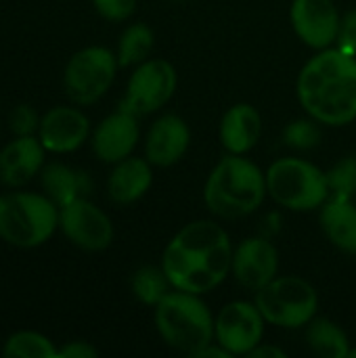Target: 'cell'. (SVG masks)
<instances>
[{"label": "cell", "instance_id": "ac0fdd59", "mask_svg": "<svg viewBox=\"0 0 356 358\" xmlns=\"http://www.w3.org/2000/svg\"><path fill=\"white\" fill-rule=\"evenodd\" d=\"M262 134V117L250 103H235L220 120L218 136L227 153L245 155L250 153Z\"/></svg>", "mask_w": 356, "mask_h": 358}, {"label": "cell", "instance_id": "ffe728a7", "mask_svg": "<svg viewBox=\"0 0 356 358\" xmlns=\"http://www.w3.org/2000/svg\"><path fill=\"white\" fill-rule=\"evenodd\" d=\"M319 224L327 241L344 254L356 256L355 199H327L321 206Z\"/></svg>", "mask_w": 356, "mask_h": 358}, {"label": "cell", "instance_id": "8992f818", "mask_svg": "<svg viewBox=\"0 0 356 358\" xmlns=\"http://www.w3.org/2000/svg\"><path fill=\"white\" fill-rule=\"evenodd\" d=\"M269 197L292 212H313L329 199L327 178L321 168L302 157H281L266 168Z\"/></svg>", "mask_w": 356, "mask_h": 358}, {"label": "cell", "instance_id": "484cf974", "mask_svg": "<svg viewBox=\"0 0 356 358\" xmlns=\"http://www.w3.org/2000/svg\"><path fill=\"white\" fill-rule=\"evenodd\" d=\"M327 189L332 199H355L356 195V157L348 155L334 164L327 172Z\"/></svg>", "mask_w": 356, "mask_h": 358}, {"label": "cell", "instance_id": "7402d4cb", "mask_svg": "<svg viewBox=\"0 0 356 358\" xmlns=\"http://www.w3.org/2000/svg\"><path fill=\"white\" fill-rule=\"evenodd\" d=\"M306 344L317 357L323 358H348L350 352L346 331L327 317H315L306 325Z\"/></svg>", "mask_w": 356, "mask_h": 358}, {"label": "cell", "instance_id": "d6986e66", "mask_svg": "<svg viewBox=\"0 0 356 358\" xmlns=\"http://www.w3.org/2000/svg\"><path fill=\"white\" fill-rule=\"evenodd\" d=\"M153 185V164L147 157H126L115 164L107 180L109 199L118 206H130L147 195Z\"/></svg>", "mask_w": 356, "mask_h": 358}, {"label": "cell", "instance_id": "4fadbf2b", "mask_svg": "<svg viewBox=\"0 0 356 358\" xmlns=\"http://www.w3.org/2000/svg\"><path fill=\"white\" fill-rule=\"evenodd\" d=\"M231 275L241 287L256 294L279 275L277 248L264 237L243 239L233 252Z\"/></svg>", "mask_w": 356, "mask_h": 358}, {"label": "cell", "instance_id": "9a60e30c", "mask_svg": "<svg viewBox=\"0 0 356 358\" xmlns=\"http://www.w3.org/2000/svg\"><path fill=\"white\" fill-rule=\"evenodd\" d=\"M90 122L78 107H52L40 117L38 138L50 153H71L84 145Z\"/></svg>", "mask_w": 356, "mask_h": 358}, {"label": "cell", "instance_id": "3957f363", "mask_svg": "<svg viewBox=\"0 0 356 358\" xmlns=\"http://www.w3.org/2000/svg\"><path fill=\"white\" fill-rule=\"evenodd\" d=\"M266 172L243 155L227 153L208 174L204 203L210 214L222 220H237L254 214L266 199Z\"/></svg>", "mask_w": 356, "mask_h": 358}, {"label": "cell", "instance_id": "d4e9b609", "mask_svg": "<svg viewBox=\"0 0 356 358\" xmlns=\"http://www.w3.org/2000/svg\"><path fill=\"white\" fill-rule=\"evenodd\" d=\"M6 358H59V348L38 331H17L2 348Z\"/></svg>", "mask_w": 356, "mask_h": 358}, {"label": "cell", "instance_id": "277c9868", "mask_svg": "<svg viewBox=\"0 0 356 358\" xmlns=\"http://www.w3.org/2000/svg\"><path fill=\"white\" fill-rule=\"evenodd\" d=\"M153 319L159 338L183 355L195 358L214 342V317L197 294L170 289L153 306Z\"/></svg>", "mask_w": 356, "mask_h": 358}, {"label": "cell", "instance_id": "30bf717a", "mask_svg": "<svg viewBox=\"0 0 356 358\" xmlns=\"http://www.w3.org/2000/svg\"><path fill=\"white\" fill-rule=\"evenodd\" d=\"M266 319L256 302L235 300L214 317V342L233 357H248L264 338Z\"/></svg>", "mask_w": 356, "mask_h": 358}, {"label": "cell", "instance_id": "ba28073f", "mask_svg": "<svg viewBox=\"0 0 356 358\" xmlns=\"http://www.w3.org/2000/svg\"><path fill=\"white\" fill-rule=\"evenodd\" d=\"M118 67V55L105 46H86L71 55L63 73L69 101L80 107L97 103L111 88Z\"/></svg>", "mask_w": 356, "mask_h": 358}, {"label": "cell", "instance_id": "1f68e13d", "mask_svg": "<svg viewBox=\"0 0 356 358\" xmlns=\"http://www.w3.org/2000/svg\"><path fill=\"white\" fill-rule=\"evenodd\" d=\"M250 358H285L287 355L281 350V348H277V346H269V344H258L250 355H248Z\"/></svg>", "mask_w": 356, "mask_h": 358}, {"label": "cell", "instance_id": "44dd1931", "mask_svg": "<svg viewBox=\"0 0 356 358\" xmlns=\"http://www.w3.org/2000/svg\"><path fill=\"white\" fill-rule=\"evenodd\" d=\"M40 182L44 195H48L59 208L80 197H86V193L90 191V180L84 172L73 170L59 162L44 164V168L40 170Z\"/></svg>", "mask_w": 356, "mask_h": 358}, {"label": "cell", "instance_id": "4316f807", "mask_svg": "<svg viewBox=\"0 0 356 358\" xmlns=\"http://www.w3.org/2000/svg\"><path fill=\"white\" fill-rule=\"evenodd\" d=\"M285 145L298 149V151H308L313 147L319 145L321 141V130H319V122L308 117V120H296L292 122L285 132H283Z\"/></svg>", "mask_w": 356, "mask_h": 358}, {"label": "cell", "instance_id": "603a6c76", "mask_svg": "<svg viewBox=\"0 0 356 358\" xmlns=\"http://www.w3.org/2000/svg\"><path fill=\"white\" fill-rule=\"evenodd\" d=\"M155 46V34L147 23L128 25L118 42V63L120 67H136L147 61Z\"/></svg>", "mask_w": 356, "mask_h": 358}, {"label": "cell", "instance_id": "cb8c5ba5", "mask_svg": "<svg viewBox=\"0 0 356 358\" xmlns=\"http://www.w3.org/2000/svg\"><path fill=\"white\" fill-rule=\"evenodd\" d=\"M132 294L134 298L145 304V306H157V302L170 292L174 289L162 268L159 266H141L134 275H132Z\"/></svg>", "mask_w": 356, "mask_h": 358}, {"label": "cell", "instance_id": "2e32d148", "mask_svg": "<svg viewBox=\"0 0 356 358\" xmlns=\"http://www.w3.org/2000/svg\"><path fill=\"white\" fill-rule=\"evenodd\" d=\"M191 143V130L187 122L176 113L157 117L145 138V157L157 168H170L178 164Z\"/></svg>", "mask_w": 356, "mask_h": 358}, {"label": "cell", "instance_id": "e0dca14e", "mask_svg": "<svg viewBox=\"0 0 356 358\" xmlns=\"http://www.w3.org/2000/svg\"><path fill=\"white\" fill-rule=\"evenodd\" d=\"M44 145L36 134L17 136L0 151V182L4 187H23L44 168Z\"/></svg>", "mask_w": 356, "mask_h": 358}, {"label": "cell", "instance_id": "7a4b0ae2", "mask_svg": "<svg viewBox=\"0 0 356 358\" xmlns=\"http://www.w3.org/2000/svg\"><path fill=\"white\" fill-rule=\"evenodd\" d=\"M296 94L308 117L323 126L356 120V57L329 46L311 57L298 73Z\"/></svg>", "mask_w": 356, "mask_h": 358}, {"label": "cell", "instance_id": "d6a6232c", "mask_svg": "<svg viewBox=\"0 0 356 358\" xmlns=\"http://www.w3.org/2000/svg\"><path fill=\"white\" fill-rule=\"evenodd\" d=\"M348 358H356V348H350V352H348Z\"/></svg>", "mask_w": 356, "mask_h": 358}, {"label": "cell", "instance_id": "5b68a950", "mask_svg": "<svg viewBox=\"0 0 356 358\" xmlns=\"http://www.w3.org/2000/svg\"><path fill=\"white\" fill-rule=\"evenodd\" d=\"M59 229V206L44 193L13 191L0 195V239L31 250L46 243Z\"/></svg>", "mask_w": 356, "mask_h": 358}, {"label": "cell", "instance_id": "9c48e42d", "mask_svg": "<svg viewBox=\"0 0 356 358\" xmlns=\"http://www.w3.org/2000/svg\"><path fill=\"white\" fill-rule=\"evenodd\" d=\"M178 76L170 61L147 59L134 67L128 78L122 109L134 113L136 117L159 111L176 92Z\"/></svg>", "mask_w": 356, "mask_h": 358}, {"label": "cell", "instance_id": "7c38bea8", "mask_svg": "<svg viewBox=\"0 0 356 358\" xmlns=\"http://www.w3.org/2000/svg\"><path fill=\"white\" fill-rule=\"evenodd\" d=\"M290 19L296 36L315 50L329 48L338 40L342 17L334 0H294Z\"/></svg>", "mask_w": 356, "mask_h": 358}, {"label": "cell", "instance_id": "5bb4252c", "mask_svg": "<svg viewBox=\"0 0 356 358\" xmlns=\"http://www.w3.org/2000/svg\"><path fill=\"white\" fill-rule=\"evenodd\" d=\"M141 138L138 117L126 109H118L109 113L94 128L92 134V151L103 164H118L132 155Z\"/></svg>", "mask_w": 356, "mask_h": 358}, {"label": "cell", "instance_id": "83f0119b", "mask_svg": "<svg viewBox=\"0 0 356 358\" xmlns=\"http://www.w3.org/2000/svg\"><path fill=\"white\" fill-rule=\"evenodd\" d=\"M8 128L15 136H31L38 134L40 115L31 105H17L8 115Z\"/></svg>", "mask_w": 356, "mask_h": 358}, {"label": "cell", "instance_id": "f546056e", "mask_svg": "<svg viewBox=\"0 0 356 358\" xmlns=\"http://www.w3.org/2000/svg\"><path fill=\"white\" fill-rule=\"evenodd\" d=\"M336 46H338L340 50H344V52L356 57V8L348 10V13L342 17Z\"/></svg>", "mask_w": 356, "mask_h": 358}, {"label": "cell", "instance_id": "52a82bcc", "mask_svg": "<svg viewBox=\"0 0 356 358\" xmlns=\"http://www.w3.org/2000/svg\"><path fill=\"white\" fill-rule=\"evenodd\" d=\"M256 306L266 323L283 329L306 327L319 310L317 289L302 277H275L269 285L256 292Z\"/></svg>", "mask_w": 356, "mask_h": 358}, {"label": "cell", "instance_id": "4dcf8cb0", "mask_svg": "<svg viewBox=\"0 0 356 358\" xmlns=\"http://www.w3.org/2000/svg\"><path fill=\"white\" fill-rule=\"evenodd\" d=\"M99 357V350L88 342H69L63 348H59V358H94Z\"/></svg>", "mask_w": 356, "mask_h": 358}, {"label": "cell", "instance_id": "f1b7e54d", "mask_svg": "<svg viewBox=\"0 0 356 358\" xmlns=\"http://www.w3.org/2000/svg\"><path fill=\"white\" fill-rule=\"evenodd\" d=\"M97 13L107 21H126L136 10L138 0H92Z\"/></svg>", "mask_w": 356, "mask_h": 358}, {"label": "cell", "instance_id": "6da1fadb", "mask_svg": "<svg viewBox=\"0 0 356 358\" xmlns=\"http://www.w3.org/2000/svg\"><path fill=\"white\" fill-rule=\"evenodd\" d=\"M233 252L231 237L218 222L193 220L166 245L162 268L174 289L204 296L231 275Z\"/></svg>", "mask_w": 356, "mask_h": 358}, {"label": "cell", "instance_id": "8fae6325", "mask_svg": "<svg viewBox=\"0 0 356 358\" xmlns=\"http://www.w3.org/2000/svg\"><path fill=\"white\" fill-rule=\"evenodd\" d=\"M59 229L76 248L86 252H103L113 241L109 216L86 197L59 208Z\"/></svg>", "mask_w": 356, "mask_h": 358}]
</instances>
